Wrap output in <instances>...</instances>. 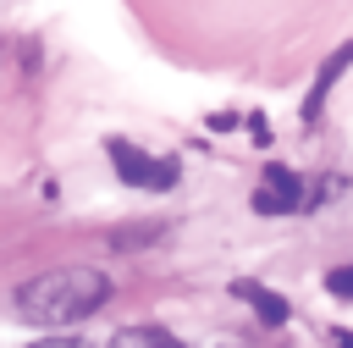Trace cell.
<instances>
[{
	"instance_id": "6",
	"label": "cell",
	"mask_w": 353,
	"mask_h": 348,
	"mask_svg": "<svg viewBox=\"0 0 353 348\" xmlns=\"http://www.w3.org/2000/svg\"><path fill=\"white\" fill-rule=\"evenodd\" d=\"M325 287H331L336 298H353V265H331V271H325Z\"/></svg>"
},
{
	"instance_id": "1",
	"label": "cell",
	"mask_w": 353,
	"mask_h": 348,
	"mask_svg": "<svg viewBox=\"0 0 353 348\" xmlns=\"http://www.w3.org/2000/svg\"><path fill=\"white\" fill-rule=\"evenodd\" d=\"M110 298V276L94 265H55L17 287V315L33 326H77Z\"/></svg>"
},
{
	"instance_id": "2",
	"label": "cell",
	"mask_w": 353,
	"mask_h": 348,
	"mask_svg": "<svg viewBox=\"0 0 353 348\" xmlns=\"http://www.w3.org/2000/svg\"><path fill=\"white\" fill-rule=\"evenodd\" d=\"M110 149V166H116V177L121 182H138V188H176V160H154V155H143L138 144H127V138H110L105 144Z\"/></svg>"
},
{
	"instance_id": "7",
	"label": "cell",
	"mask_w": 353,
	"mask_h": 348,
	"mask_svg": "<svg viewBox=\"0 0 353 348\" xmlns=\"http://www.w3.org/2000/svg\"><path fill=\"white\" fill-rule=\"evenodd\" d=\"M33 348H83V342H72V337H44V342H33Z\"/></svg>"
},
{
	"instance_id": "3",
	"label": "cell",
	"mask_w": 353,
	"mask_h": 348,
	"mask_svg": "<svg viewBox=\"0 0 353 348\" xmlns=\"http://www.w3.org/2000/svg\"><path fill=\"white\" fill-rule=\"evenodd\" d=\"M303 199H309V188H303L298 171L265 166V177H259V188H254V210H259V215H292V210H303Z\"/></svg>"
},
{
	"instance_id": "5",
	"label": "cell",
	"mask_w": 353,
	"mask_h": 348,
	"mask_svg": "<svg viewBox=\"0 0 353 348\" xmlns=\"http://www.w3.org/2000/svg\"><path fill=\"white\" fill-rule=\"evenodd\" d=\"M237 298H248L254 304V315L265 320V326H281L292 309H287V298L281 293H270V287H259V282H237Z\"/></svg>"
},
{
	"instance_id": "4",
	"label": "cell",
	"mask_w": 353,
	"mask_h": 348,
	"mask_svg": "<svg viewBox=\"0 0 353 348\" xmlns=\"http://www.w3.org/2000/svg\"><path fill=\"white\" fill-rule=\"evenodd\" d=\"M347 66H353V39H347V44H336V50L320 61V72H314V83H309V99H303V122H314V116H320L325 94L336 88V77H342Z\"/></svg>"
}]
</instances>
